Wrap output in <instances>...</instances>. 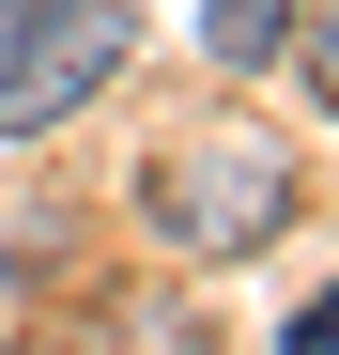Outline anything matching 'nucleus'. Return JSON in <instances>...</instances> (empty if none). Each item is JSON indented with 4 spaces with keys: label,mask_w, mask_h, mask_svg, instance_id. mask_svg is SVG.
<instances>
[{
    "label": "nucleus",
    "mask_w": 339,
    "mask_h": 355,
    "mask_svg": "<svg viewBox=\"0 0 339 355\" xmlns=\"http://www.w3.org/2000/svg\"><path fill=\"white\" fill-rule=\"evenodd\" d=\"M124 62H139V16H124V0H31V16H0V139H46Z\"/></svg>",
    "instance_id": "f257e3e1"
},
{
    "label": "nucleus",
    "mask_w": 339,
    "mask_h": 355,
    "mask_svg": "<svg viewBox=\"0 0 339 355\" xmlns=\"http://www.w3.org/2000/svg\"><path fill=\"white\" fill-rule=\"evenodd\" d=\"M277 201H293V170H277L247 124H216V139H185L154 170V216L185 232V248H247V232H277Z\"/></svg>",
    "instance_id": "f03ea898"
},
{
    "label": "nucleus",
    "mask_w": 339,
    "mask_h": 355,
    "mask_svg": "<svg viewBox=\"0 0 339 355\" xmlns=\"http://www.w3.org/2000/svg\"><path fill=\"white\" fill-rule=\"evenodd\" d=\"M201 46H216V62H277V46H293V0H201Z\"/></svg>",
    "instance_id": "7ed1b4c3"
},
{
    "label": "nucleus",
    "mask_w": 339,
    "mask_h": 355,
    "mask_svg": "<svg viewBox=\"0 0 339 355\" xmlns=\"http://www.w3.org/2000/svg\"><path fill=\"white\" fill-rule=\"evenodd\" d=\"M277 355H339V293H309V309H293V340H277Z\"/></svg>",
    "instance_id": "20e7f679"
},
{
    "label": "nucleus",
    "mask_w": 339,
    "mask_h": 355,
    "mask_svg": "<svg viewBox=\"0 0 339 355\" xmlns=\"http://www.w3.org/2000/svg\"><path fill=\"white\" fill-rule=\"evenodd\" d=\"M309 93L339 108V0H324V16H309Z\"/></svg>",
    "instance_id": "39448f33"
},
{
    "label": "nucleus",
    "mask_w": 339,
    "mask_h": 355,
    "mask_svg": "<svg viewBox=\"0 0 339 355\" xmlns=\"http://www.w3.org/2000/svg\"><path fill=\"white\" fill-rule=\"evenodd\" d=\"M0 16H31V0H0Z\"/></svg>",
    "instance_id": "423d86ee"
}]
</instances>
